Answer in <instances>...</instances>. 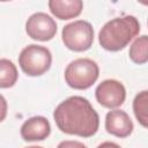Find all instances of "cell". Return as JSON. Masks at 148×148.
I'll return each instance as SVG.
<instances>
[{"instance_id": "1", "label": "cell", "mask_w": 148, "mask_h": 148, "mask_svg": "<svg viewBox=\"0 0 148 148\" xmlns=\"http://www.w3.org/2000/svg\"><path fill=\"white\" fill-rule=\"evenodd\" d=\"M58 128L71 135L92 136L99 126V117L90 102L82 96H71L53 111Z\"/></svg>"}, {"instance_id": "2", "label": "cell", "mask_w": 148, "mask_h": 148, "mask_svg": "<svg viewBox=\"0 0 148 148\" xmlns=\"http://www.w3.org/2000/svg\"><path fill=\"white\" fill-rule=\"evenodd\" d=\"M140 32V23L135 16L126 15L108 21L98 34L99 45L106 51H120Z\"/></svg>"}, {"instance_id": "3", "label": "cell", "mask_w": 148, "mask_h": 148, "mask_svg": "<svg viewBox=\"0 0 148 148\" xmlns=\"http://www.w3.org/2000/svg\"><path fill=\"white\" fill-rule=\"evenodd\" d=\"M99 68L96 61L88 58H79L71 61L65 69L66 83L77 90L90 88L98 79Z\"/></svg>"}, {"instance_id": "4", "label": "cell", "mask_w": 148, "mask_h": 148, "mask_svg": "<svg viewBox=\"0 0 148 148\" xmlns=\"http://www.w3.org/2000/svg\"><path fill=\"white\" fill-rule=\"evenodd\" d=\"M52 64V54L45 46L30 44L18 56L21 69L29 76H40L46 73Z\"/></svg>"}, {"instance_id": "5", "label": "cell", "mask_w": 148, "mask_h": 148, "mask_svg": "<svg viewBox=\"0 0 148 148\" xmlns=\"http://www.w3.org/2000/svg\"><path fill=\"white\" fill-rule=\"evenodd\" d=\"M61 38L65 46L75 52H83L91 47L94 42L92 25L83 20H77L62 28Z\"/></svg>"}, {"instance_id": "6", "label": "cell", "mask_w": 148, "mask_h": 148, "mask_svg": "<svg viewBox=\"0 0 148 148\" xmlns=\"http://www.w3.org/2000/svg\"><path fill=\"white\" fill-rule=\"evenodd\" d=\"M95 96L97 102L102 106L108 109H116L125 102L126 90L121 82L109 79L102 81L97 86L95 90Z\"/></svg>"}, {"instance_id": "7", "label": "cell", "mask_w": 148, "mask_h": 148, "mask_svg": "<svg viewBox=\"0 0 148 148\" xmlns=\"http://www.w3.org/2000/svg\"><path fill=\"white\" fill-rule=\"evenodd\" d=\"M25 31L30 38L35 40L46 42L56 36L57 23L46 13L38 12L32 14L28 18L25 23Z\"/></svg>"}, {"instance_id": "8", "label": "cell", "mask_w": 148, "mask_h": 148, "mask_svg": "<svg viewBox=\"0 0 148 148\" xmlns=\"http://www.w3.org/2000/svg\"><path fill=\"white\" fill-rule=\"evenodd\" d=\"M105 130L108 131V133L114 136L126 138L133 131V123L125 111L116 109L106 113Z\"/></svg>"}, {"instance_id": "9", "label": "cell", "mask_w": 148, "mask_h": 148, "mask_svg": "<svg viewBox=\"0 0 148 148\" xmlns=\"http://www.w3.org/2000/svg\"><path fill=\"white\" fill-rule=\"evenodd\" d=\"M51 133L49 120L43 116H35L27 119L21 126V136L25 141H42Z\"/></svg>"}, {"instance_id": "10", "label": "cell", "mask_w": 148, "mask_h": 148, "mask_svg": "<svg viewBox=\"0 0 148 148\" xmlns=\"http://www.w3.org/2000/svg\"><path fill=\"white\" fill-rule=\"evenodd\" d=\"M83 8L81 0H50L49 9L59 20L77 17Z\"/></svg>"}, {"instance_id": "11", "label": "cell", "mask_w": 148, "mask_h": 148, "mask_svg": "<svg viewBox=\"0 0 148 148\" xmlns=\"http://www.w3.org/2000/svg\"><path fill=\"white\" fill-rule=\"evenodd\" d=\"M148 37L147 35H142L138 37L130 47V58L133 62L138 65H143L148 61Z\"/></svg>"}, {"instance_id": "12", "label": "cell", "mask_w": 148, "mask_h": 148, "mask_svg": "<svg viewBox=\"0 0 148 148\" xmlns=\"http://www.w3.org/2000/svg\"><path fill=\"white\" fill-rule=\"evenodd\" d=\"M18 77L17 68L13 61L8 59H0V88L13 87Z\"/></svg>"}, {"instance_id": "13", "label": "cell", "mask_w": 148, "mask_h": 148, "mask_svg": "<svg viewBox=\"0 0 148 148\" xmlns=\"http://www.w3.org/2000/svg\"><path fill=\"white\" fill-rule=\"evenodd\" d=\"M147 110H148V91L143 90L139 92L133 101V111L135 118L143 127H147V123H148Z\"/></svg>"}, {"instance_id": "14", "label": "cell", "mask_w": 148, "mask_h": 148, "mask_svg": "<svg viewBox=\"0 0 148 148\" xmlns=\"http://www.w3.org/2000/svg\"><path fill=\"white\" fill-rule=\"evenodd\" d=\"M57 148H87L86 145H83L80 141H75V140H65L61 141Z\"/></svg>"}, {"instance_id": "15", "label": "cell", "mask_w": 148, "mask_h": 148, "mask_svg": "<svg viewBox=\"0 0 148 148\" xmlns=\"http://www.w3.org/2000/svg\"><path fill=\"white\" fill-rule=\"evenodd\" d=\"M7 110H8L7 101H6V98L0 94V123L5 120V118H6V116H7Z\"/></svg>"}, {"instance_id": "16", "label": "cell", "mask_w": 148, "mask_h": 148, "mask_svg": "<svg viewBox=\"0 0 148 148\" xmlns=\"http://www.w3.org/2000/svg\"><path fill=\"white\" fill-rule=\"evenodd\" d=\"M97 148H120V146L114 142H111V141H105V142L101 143Z\"/></svg>"}, {"instance_id": "17", "label": "cell", "mask_w": 148, "mask_h": 148, "mask_svg": "<svg viewBox=\"0 0 148 148\" xmlns=\"http://www.w3.org/2000/svg\"><path fill=\"white\" fill-rule=\"evenodd\" d=\"M27 148H43V147H39V146H30V147H27Z\"/></svg>"}]
</instances>
